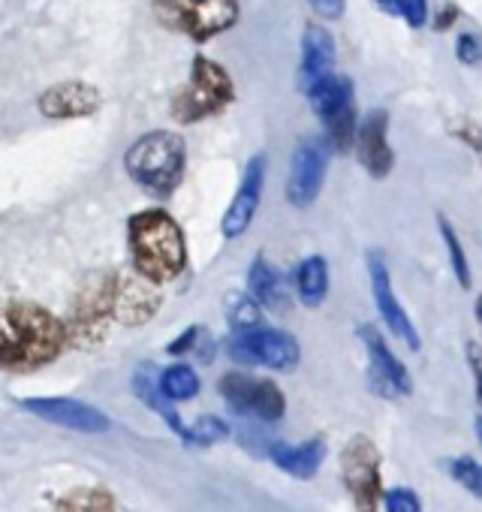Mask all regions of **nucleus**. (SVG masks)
Segmentation results:
<instances>
[{"instance_id":"e433bc0d","label":"nucleus","mask_w":482,"mask_h":512,"mask_svg":"<svg viewBox=\"0 0 482 512\" xmlns=\"http://www.w3.org/2000/svg\"><path fill=\"white\" fill-rule=\"evenodd\" d=\"M458 16H461V13H458V7H452V4H449V7L440 13V19L434 22V28H437V31H449V28H452V22H458Z\"/></svg>"},{"instance_id":"2f4dec72","label":"nucleus","mask_w":482,"mask_h":512,"mask_svg":"<svg viewBox=\"0 0 482 512\" xmlns=\"http://www.w3.org/2000/svg\"><path fill=\"white\" fill-rule=\"evenodd\" d=\"M455 58H458L464 67L482 64V37H476V34H470V31L458 34V37H455Z\"/></svg>"},{"instance_id":"b1692460","label":"nucleus","mask_w":482,"mask_h":512,"mask_svg":"<svg viewBox=\"0 0 482 512\" xmlns=\"http://www.w3.org/2000/svg\"><path fill=\"white\" fill-rule=\"evenodd\" d=\"M52 512H118L115 497L100 485H82L67 491Z\"/></svg>"},{"instance_id":"0eeeda50","label":"nucleus","mask_w":482,"mask_h":512,"mask_svg":"<svg viewBox=\"0 0 482 512\" xmlns=\"http://www.w3.org/2000/svg\"><path fill=\"white\" fill-rule=\"evenodd\" d=\"M115 296H118V272L91 275L76 293L70 323L64 326L67 344H76L85 350L97 347L106 338V329L115 317Z\"/></svg>"},{"instance_id":"58836bf2","label":"nucleus","mask_w":482,"mask_h":512,"mask_svg":"<svg viewBox=\"0 0 482 512\" xmlns=\"http://www.w3.org/2000/svg\"><path fill=\"white\" fill-rule=\"evenodd\" d=\"M473 311H476V323H479V329H482V293L476 296V305H473Z\"/></svg>"},{"instance_id":"9d476101","label":"nucleus","mask_w":482,"mask_h":512,"mask_svg":"<svg viewBox=\"0 0 482 512\" xmlns=\"http://www.w3.org/2000/svg\"><path fill=\"white\" fill-rule=\"evenodd\" d=\"M226 353L235 365H263L272 371H293L302 359V347L290 332L260 326L254 332L232 335Z\"/></svg>"},{"instance_id":"1a4fd4ad","label":"nucleus","mask_w":482,"mask_h":512,"mask_svg":"<svg viewBox=\"0 0 482 512\" xmlns=\"http://www.w3.org/2000/svg\"><path fill=\"white\" fill-rule=\"evenodd\" d=\"M217 389L226 407L238 416H251L260 422H281L287 413V398L275 380H260L241 371H229L220 377Z\"/></svg>"},{"instance_id":"aec40b11","label":"nucleus","mask_w":482,"mask_h":512,"mask_svg":"<svg viewBox=\"0 0 482 512\" xmlns=\"http://www.w3.org/2000/svg\"><path fill=\"white\" fill-rule=\"evenodd\" d=\"M326 452H329V446L317 434V437H308L305 443H281V440H272L266 455H269V461L278 470H284V473H290L296 479H314L320 473L323 461H326Z\"/></svg>"},{"instance_id":"72a5a7b5","label":"nucleus","mask_w":482,"mask_h":512,"mask_svg":"<svg viewBox=\"0 0 482 512\" xmlns=\"http://www.w3.org/2000/svg\"><path fill=\"white\" fill-rule=\"evenodd\" d=\"M452 133H455L458 142H464V145L482 160V127H479V124H473V121H458V124L452 127Z\"/></svg>"},{"instance_id":"a211bd4d","label":"nucleus","mask_w":482,"mask_h":512,"mask_svg":"<svg viewBox=\"0 0 482 512\" xmlns=\"http://www.w3.org/2000/svg\"><path fill=\"white\" fill-rule=\"evenodd\" d=\"M335 73V37L326 25L308 22L302 31V64H299V88L308 94L317 82Z\"/></svg>"},{"instance_id":"f8f14e48","label":"nucleus","mask_w":482,"mask_h":512,"mask_svg":"<svg viewBox=\"0 0 482 512\" xmlns=\"http://www.w3.org/2000/svg\"><path fill=\"white\" fill-rule=\"evenodd\" d=\"M329 160H332V148L326 145L323 136H311L296 145L293 163H290V178H287V202L290 205L308 208L317 202V196L326 184Z\"/></svg>"},{"instance_id":"c85d7f7f","label":"nucleus","mask_w":482,"mask_h":512,"mask_svg":"<svg viewBox=\"0 0 482 512\" xmlns=\"http://www.w3.org/2000/svg\"><path fill=\"white\" fill-rule=\"evenodd\" d=\"M229 437V425L217 416H199L190 428V446H214Z\"/></svg>"},{"instance_id":"6e6552de","label":"nucleus","mask_w":482,"mask_h":512,"mask_svg":"<svg viewBox=\"0 0 482 512\" xmlns=\"http://www.w3.org/2000/svg\"><path fill=\"white\" fill-rule=\"evenodd\" d=\"M383 455L371 437L356 434L341 449V476L356 512H377L383 500V476H380Z\"/></svg>"},{"instance_id":"bb28decb","label":"nucleus","mask_w":482,"mask_h":512,"mask_svg":"<svg viewBox=\"0 0 482 512\" xmlns=\"http://www.w3.org/2000/svg\"><path fill=\"white\" fill-rule=\"evenodd\" d=\"M226 317H229V326L235 329V335L241 332H254L263 326V308L248 296V293H232L229 302H226Z\"/></svg>"},{"instance_id":"39448f33","label":"nucleus","mask_w":482,"mask_h":512,"mask_svg":"<svg viewBox=\"0 0 482 512\" xmlns=\"http://www.w3.org/2000/svg\"><path fill=\"white\" fill-rule=\"evenodd\" d=\"M151 10L160 28L193 43H208L232 31L241 19L238 0H154Z\"/></svg>"},{"instance_id":"f257e3e1","label":"nucleus","mask_w":482,"mask_h":512,"mask_svg":"<svg viewBox=\"0 0 482 512\" xmlns=\"http://www.w3.org/2000/svg\"><path fill=\"white\" fill-rule=\"evenodd\" d=\"M67 347L64 323L37 302H0V371H37Z\"/></svg>"},{"instance_id":"7ed1b4c3","label":"nucleus","mask_w":482,"mask_h":512,"mask_svg":"<svg viewBox=\"0 0 482 512\" xmlns=\"http://www.w3.org/2000/svg\"><path fill=\"white\" fill-rule=\"evenodd\" d=\"M187 166V145L172 130L142 133L124 154V169L133 184H139L154 199H169Z\"/></svg>"},{"instance_id":"dca6fc26","label":"nucleus","mask_w":482,"mask_h":512,"mask_svg":"<svg viewBox=\"0 0 482 512\" xmlns=\"http://www.w3.org/2000/svg\"><path fill=\"white\" fill-rule=\"evenodd\" d=\"M103 106V94L97 85L82 82V79H70V82H58L52 88H46L37 97V109L43 118L49 121H76V118H91L97 115Z\"/></svg>"},{"instance_id":"cd10ccee","label":"nucleus","mask_w":482,"mask_h":512,"mask_svg":"<svg viewBox=\"0 0 482 512\" xmlns=\"http://www.w3.org/2000/svg\"><path fill=\"white\" fill-rule=\"evenodd\" d=\"M446 476L461 485L467 494H473L476 500H482V464L473 455H458V458H446L443 461Z\"/></svg>"},{"instance_id":"9b49d317","label":"nucleus","mask_w":482,"mask_h":512,"mask_svg":"<svg viewBox=\"0 0 482 512\" xmlns=\"http://www.w3.org/2000/svg\"><path fill=\"white\" fill-rule=\"evenodd\" d=\"M359 341L368 350V383L380 398H404L413 392V377L407 371V365L395 356V350L389 347V341L383 338V332L374 323H362L356 329Z\"/></svg>"},{"instance_id":"6ab92c4d","label":"nucleus","mask_w":482,"mask_h":512,"mask_svg":"<svg viewBox=\"0 0 482 512\" xmlns=\"http://www.w3.org/2000/svg\"><path fill=\"white\" fill-rule=\"evenodd\" d=\"M160 293L151 281H145L142 275L130 272V275H118V296H115V317L127 326H139L148 323L157 308H160Z\"/></svg>"},{"instance_id":"a878e982","label":"nucleus","mask_w":482,"mask_h":512,"mask_svg":"<svg viewBox=\"0 0 482 512\" xmlns=\"http://www.w3.org/2000/svg\"><path fill=\"white\" fill-rule=\"evenodd\" d=\"M437 226H440V235H443V244H446V256H449V269L458 281L461 290H470L473 287V275H470V260L464 253V244L458 238V232L452 229V223L446 220V214H437Z\"/></svg>"},{"instance_id":"393cba45","label":"nucleus","mask_w":482,"mask_h":512,"mask_svg":"<svg viewBox=\"0 0 482 512\" xmlns=\"http://www.w3.org/2000/svg\"><path fill=\"white\" fill-rule=\"evenodd\" d=\"M157 389L166 401H190L199 395V374L190 365H169L157 377Z\"/></svg>"},{"instance_id":"473e14b6","label":"nucleus","mask_w":482,"mask_h":512,"mask_svg":"<svg viewBox=\"0 0 482 512\" xmlns=\"http://www.w3.org/2000/svg\"><path fill=\"white\" fill-rule=\"evenodd\" d=\"M202 335H205V329H202V326H190V329H184V332H181L169 347H166V353H169V356H187V353H196V347H199Z\"/></svg>"},{"instance_id":"c9c22d12","label":"nucleus","mask_w":482,"mask_h":512,"mask_svg":"<svg viewBox=\"0 0 482 512\" xmlns=\"http://www.w3.org/2000/svg\"><path fill=\"white\" fill-rule=\"evenodd\" d=\"M464 353H467V365H470V374H473V389H476V401L482 404V347H479L476 341H467Z\"/></svg>"},{"instance_id":"f3484780","label":"nucleus","mask_w":482,"mask_h":512,"mask_svg":"<svg viewBox=\"0 0 482 512\" xmlns=\"http://www.w3.org/2000/svg\"><path fill=\"white\" fill-rule=\"evenodd\" d=\"M356 157L371 178H386L395 166V151L389 145V112L371 109L356 127Z\"/></svg>"},{"instance_id":"5701e85b","label":"nucleus","mask_w":482,"mask_h":512,"mask_svg":"<svg viewBox=\"0 0 482 512\" xmlns=\"http://www.w3.org/2000/svg\"><path fill=\"white\" fill-rule=\"evenodd\" d=\"M296 296L305 308H320L329 296V263L320 253L305 256L296 269Z\"/></svg>"},{"instance_id":"412c9836","label":"nucleus","mask_w":482,"mask_h":512,"mask_svg":"<svg viewBox=\"0 0 482 512\" xmlns=\"http://www.w3.org/2000/svg\"><path fill=\"white\" fill-rule=\"evenodd\" d=\"M248 296L263 311H272V314H287L290 305H293L287 278L266 260L263 253L251 263V272H248Z\"/></svg>"},{"instance_id":"4468645a","label":"nucleus","mask_w":482,"mask_h":512,"mask_svg":"<svg viewBox=\"0 0 482 512\" xmlns=\"http://www.w3.org/2000/svg\"><path fill=\"white\" fill-rule=\"evenodd\" d=\"M266 172H269V157L266 154H254L248 160L245 172H241L238 190H235V196H232V202H229V208H226V214L220 220V232H223L226 241L241 238L251 229V223H254L257 211H260V202H263Z\"/></svg>"},{"instance_id":"c756f323","label":"nucleus","mask_w":482,"mask_h":512,"mask_svg":"<svg viewBox=\"0 0 482 512\" xmlns=\"http://www.w3.org/2000/svg\"><path fill=\"white\" fill-rule=\"evenodd\" d=\"M389 16H401L413 31L428 25V0H389Z\"/></svg>"},{"instance_id":"f704fd0d","label":"nucleus","mask_w":482,"mask_h":512,"mask_svg":"<svg viewBox=\"0 0 482 512\" xmlns=\"http://www.w3.org/2000/svg\"><path fill=\"white\" fill-rule=\"evenodd\" d=\"M308 7L326 22H338L347 16V0H308Z\"/></svg>"},{"instance_id":"f03ea898","label":"nucleus","mask_w":482,"mask_h":512,"mask_svg":"<svg viewBox=\"0 0 482 512\" xmlns=\"http://www.w3.org/2000/svg\"><path fill=\"white\" fill-rule=\"evenodd\" d=\"M133 272L163 287L187 269V244L175 217L163 208L136 211L127 223Z\"/></svg>"},{"instance_id":"423d86ee","label":"nucleus","mask_w":482,"mask_h":512,"mask_svg":"<svg viewBox=\"0 0 482 512\" xmlns=\"http://www.w3.org/2000/svg\"><path fill=\"white\" fill-rule=\"evenodd\" d=\"M305 97L323 124V139L332 148V154L335 151L347 154L356 142V127H359L353 79L344 73H332L323 82H317Z\"/></svg>"},{"instance_id":"ddd939ff","label":"nucleus","mask_w":482,"mask_h":512,"mask_svg":"<svg viewBox=\"0 0 482 512\" xmlns=\"http://www.w3.org/2000/svg\"><path fill=\"white\" fill-rule=\"evenodd\" d=\"M368 278H371V296H374V305H377V314L383 317L386 329L404 341L413 353L422 350V338L413 326V320L407 317L404 305L398 302L395 296V287H392V272H389V263L380 250H368Z\"/></svg>"},{"instance_id":"4c0bfd02","label":"nucleus","mask_w":482,"mask_h":512,"mask_svg":"<svg viewBox=\"0 0 482 512\" xmlns=\"http://www.w3.org/2000/svg\"><path fill=\"white\" fill-rule=\"evenodd\" d=\"M473 431H476V440H479V446H482V413H476V419H473Z\"/></svg>"},{"instance_id":"20e7f679","label":"nucleus","mask_w":482,"mask_h":512,"mask_svg":"<svg viewBox=\"0 0 482 512\" xmlns=\"http://www.w3.org/2000/svg\"><path fill=\"white\" fill-rule=\"evenodd\" d=\"M232 103H235V82L229 70L205 55H196L190 61L187 85L172 97V118L190 127L205 118L223 115Z\"/></svg>"},{"instance_id":"4be33fe9","label":"nucleus","mask_w":482,"mask_h":512,"mask_svg":"<svg viewBox=\"0 0 482 512\" xmlns=\"http://www.w3.org/2000/svg\"><path fill=\"white\" fill-rule=\"evenodd\" d=\"M133 392H136V398H139L145 407H151V410L169 425V431H172L175 437H181L184 446H190V428L181 422V416H178V410L172 407V401H166V398L160 395L157 377L151 374V368H139V371L133 374Z\"/></svg>"},{"instance_id":"7c9ffc66","label":"nucleus","mask_w":482,"mask_h":512,"mask_svg":"<svg viewBox=\"0 0 482 512\" xmlns=\"http://www.w3.org/2000/svg\"><path fill=\"white\" fill-rule=\"evenodd\" d=\"M380 506L386 512H422V500L413 488H389L383 491Z\"/></svg>"},{"instance_id":"2eb2a0df","label":"nucleus","mask_w":482,"mask_h":512,"mask_svg":"<svg viewBox=\"0 0 482 512\" xmlns=\"http://www.w3.org/2000/svg\"><path fill=\"white\" fill-rule=\"evenodd\" d=\"M28 413H34L43 422H52L58 428L67 431H79V434H106L112 428V419L76 398H22L19 401Z\"/></svg>"}]
</instances>
